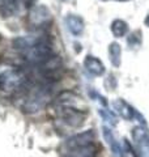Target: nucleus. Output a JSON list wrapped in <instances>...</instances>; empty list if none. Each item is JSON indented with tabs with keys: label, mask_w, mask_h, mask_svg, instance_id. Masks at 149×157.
Segmentation results:
<instances>
[{
	"label": "nucleus",
	"mask_w": 149,
	"mask_h": 157,
	"mask_svg": "<svg viewBox=\"0 0 149 157\" xmlns=\"http://www.w3.org/2000/svg\"><path fill=\"white\" fill-rule=\"evenodd\" d=\"M99 115L102 117V119L106 122V123H109L110 126H117L118 121H117V117L113 114L111 111H109L106 109H101L99 110Z\"/></svg>",
	"instance_id": "obj_14"
},
{
	"label": "nucleus",
	"mask_w": 149,
	"mask_h": 157,
	"mask_svg": "<svg viewBox=\"0 0 149 157\" xmlns=\"http://www.w3.org/2000/svg\"><path fill=\"white\" fill-rule=\"evenodd\" d=\"M22 104L21 109L26 114H34L44 109L52 97V82L33 81L30 78L29 85L21 92Z\"/></svg>",
	"instance_id": "obj_1"
},
{
	"label": "nucleus",
	"mask_w": 149,
	"mask_h": 157,
	"mask_svg": "<svg viewBox=\"0 0 149 157\" xmlns=\"http://www.w3.org/2000/svg\"><path fill=\"white\" fill-rule=\"evenodd\" d=\"M110 29H111V33L114 34V37L120 38V37H124L128 33V24L126 21H123V20L117 18L113 21Z\"/></svg>",
	"instance_id": "obj_13"
},
{
	"label": "nucleus",
	"mask_w": 149,
	"mask_h": 157,
	"mask_svg": "<svg viewBox=\"0 0 149 157\" xmlns=\"http://www.w3.org/2000/svg\"><path fill=\"white\" fill-rule=\"evenodd\" d=\"M58 121L69 128H78L86 119V111L80 107L71 106H55Z\"/></svg>",
	"instance_id": "obj_3"
},
{
	"label": "nucleus",
	"mask_w": 149,
	"mask_h": 157,
	"mask_svg": "<svg viewBox=\"0 0 149 157\" xmlns=\"http://www.w3.org/2000/svg\"><path fill=\"white\" fill-rule=\"evenodd\" d=\"M144 24H145V25L149 28V14L147 16V18H145V21H144Z\"/></svg>",
	"instance_id": "obj_17"
},
{
	"label": "nucleus",
	"mask_w": 149,
	"mask_h": 157,
	"mask_svg": "<svg viewBox=\"0 0 149 157\" xmlns=\"http://www.w3.org/2000/svg\"><path fill=\"white\" fill-rule=\"evenodd\" d=\"M30 82V77L26 70L12 68L0 73V90L20 92L21 93Z\"/></svg>",
	"instance_id": "obj_2"
},
{
	"label": "nucleus",
	"mask_w": 149,
	"mask_h": 157,
	"mask_svg": "<svg viewBox=\"0 0 149 157\" xmlns=\"http://www.w3.org/2000/svg\"><path fill=\"white\" fill-rule=\"evenodd\" d=\"M84 67L86 68L89 73H92L94 76H102L105 73V66L99 60L98 58L93 55H86L85 60H84Z\"/></svg>",
	"instance_id": "obj_9"
},
{
	"label": "nucleus",
	"mask_w": 149,
	"mask_h": 157,
	"mask_svg": "<svg viewBox=\"0 0 149 157\" xmlns=\"http://www.w3.org/2000/svg\"><path fill=\"white\" fill-rule=\"evenodd\" d=\"M113 107L115 109L118 114L126 121H132L133 118L137 115L136 110L133 109L130 104H127L124 100H122V98H117V100L113 102Z\"/></svg>",
	"instance_id": "obj_8"
},
{
	"label": "nucleus",
	"mask_w": 149,
	"mask_h": 157,
	"mask_svg": "<svg viewBox=\"0 0 149 157\" xmlns=\"http://www.w3.org/2000/svg\"><path fill=\"white\" fill-rule=\"evenodd\" d=\"M22 4L25 6V8H28V7H32L34 3H36V0H21Z\"/></svg>",
	"instance_id": "obj_16"
},
{
	"label": "nucleus",
	"mask_w": 149,
	"mask_h": 157,
	"mask_svg": "<svg viewBox=\"0 0 149 157\" xmlns=\"http://www.w3.org/2000/svg\"><path fill=\"white\" fill-rule=\"evenodd\" d=\"M141 43V34H140V30H136L130 34L128 37V45L130 47H139Z\"/></svg>",
	"instance_id": "obj_15"
},
{
	"label": "nucleus",
	"mask_w": 149,
	"mask_h": 157,
	"mask_svg": "<svg viewBox=\"0 0 149 157\" xmlns=\"http://www.w3.org/2000/svg\"><path fill=\"white\" fill-rule=\"evenodd\" d=\"M118 2H128V0H118Z\"/></svg>",
	"instance_id": "obj_18"
},
{
	"label": "nucleus",
	"mask_w": 149,
	"mask_h": 157,
	"mask_svg": "<svg viewBox=\"0 0 149 157\" xmlns=\"http://www.w3.org/2000/svg\"><path fill=\"white\" fill-rule=\"evenodd\" d=\"M99 145L96 143H89L82 145L68 147V148H62L60 153L62 157H97L99 152Z\"/></svg>",
	"instance_id": "obj_4"
},
{
	"label": "nucleus",
	"mask_w": 149,
	"mask_h": 157,
	"mask_svg": "<svg viewBox=\"0 0 149 157\" xmlns=\"http://www.w3.org/2000/svg\"><path fill=\"white\" fill-rule=\"evenodd\" d=\"M132 140L141 157H149V128L145 126H137L131 132Z\"/></svg>",
	"instance_id": "obj_5"
},
{
	"label": "nucleus",
	"mask_w": 149,
	"mask_h": 157,
	"mask_svg": "<svg viewBox=\"0 0 149 157\" xmlns=\"http://www.w3.org/2000/svg\"><path fill=\"white\" fill-rule=\"evenodd\" d=\"M50 20H51V12L48 11V8L44 6H36L34 8H32L30 13H29L28 24L32 28L39 29L47 25Z\"/></svg>",
	"instance_id": "obj_6"
},
{
	"label": "nucleus",
	"mask_w": 149,
	"mask_h": 157,
	"mask_svg": "<svg viewBox=\"0 0 149 157\" xmlns=\"http://www.w3.org/2000/svg\"><path fill=\"white\" fill-rule=\"evenodd\" d=\"M66 25L73 36H81L84 32V20L76 14H68L66 17Z\"/></svg>",
	"instance_id": "obj_10"
},
{
	"label": "nucleus",
	"mask_w": 149,
	"mask_h": 157,
	"mask_svg": "<svg viewBox=\"0 0 149 157\" xmlns=\"http://www.w3.org/2000/svg\"><path fill=\"white\" fill-rule=\"evenodd\" d=\"M109 56H110V62L114 67L120 66V59H122V48L120 45L117 42L110 43L109 46Z\"/></svg>",
	"instance_id": "obj_12"
},
{
	"label": "nucleus",
	"mask_w": 149,
	"mask_h": 157,
	"mask_svg": "<svg viewBox=\"0 0 149 157\" xmlns=\"http://www.w3.org/2000/svg\"><path fill=\"white\" fill-rule=\"evenodd\" d=\"M102 134H103V137H105V140L107 141L109 147L111 148V152L115 156L120 157V144L118 143V141L115 140V136H114V134L111 132V130L109 128V127L103 126L102 127Z\"/></svg>",
	"instance_id": "obj_11"
},
{
	"label": "nucleus",
	"mask_w": 149,
	"mask_h": 157,
	"mask_svg": "<svg viewBox=\"0 0 149 157\" xmlns=\"http://www.w3.org/2000/svg\"><path fill=\"white\" fill-rule=\"evenodd\" d=\"M25 8L21 0H3L0 3V14L3 17H13Z\"/></svg>",
	"instance_id": "obj_7"
}]
</instances>
